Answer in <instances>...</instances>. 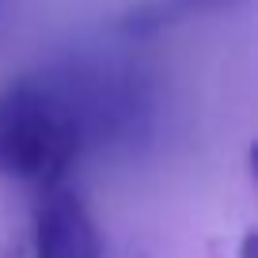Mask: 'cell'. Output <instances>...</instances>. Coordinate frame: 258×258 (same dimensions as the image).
<instances>
[{"instance_id":"6da1fadb","label":"cell","mask_w":258,"mask_h":258,"mask_svg":"<svg viewBox=\"0 0 258 258\" xmlns=\"http://www.w3.org/2000/svg\"><path fill=\"white\" fill-rule=\"evenodd\" d=\"M84 148L61 80H23L0 91V171L38 186L61 182Z\"/></svg>"},{"instance_id":"7a4b0ae2","label":"cell","mask_w":258,"mask_h":258,"mask_svg":"<svg viewBox=\"0 0 258 258\" xmlns=\"http://www.w3.org/2000/svg\"><path fill=\"white\" fill-rule=\"evenodd\" d=\"M34 258H103V239L76 190L42 186L34 209Z\"/></svg>"},{"instance_id":"3957f363","label":"cell","mask_w":258,"mask_h":258,"mask_svg":"<svg viewBox=\"0 0 258 258\" xmlns=\"http://www.w3.org/2000/svg\"><path fill=\"white\" fill-rule=\"evenodd\" d=\"M186 8H232V4H239V0H182Z\"/></svg>"},{"instance_id":"277c9868","label":"cell","mask_w":258,"mask_h":258,"mask_svg":"<svg viewBox=\"0 0 258 258\" xmlns=\"http://www.w3.org/2000/svg\"><path fill=\"white\" fill-rule=\"evenodd\" d=\"M0 4H4V0H0Z\"/></svg>"}]
</instances>
